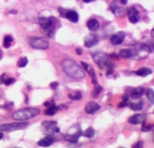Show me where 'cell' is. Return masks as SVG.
I'll use <instances>...</instances> for the list:
<instances>
[{"mask_svg": "<svg viewBox=\"0 0 154 148\" xmlns=\"http://www.w3.org/2000/svg\"><path fill=\"white\" fill-rule=\"evenodd\" d=\"M63 71L71 77L82 79L86 76L84 69H82L74 60L70 59L63 60L61 63Z\"/></svg>", "mask_w": 154, "mask_h": 148, "instance_id": "1", "label": "cell"}, {"mask_svg": "<svg viewBox=\"0 0 154 148\" xmlns=\"http://www.w3.org/2000/svg\"><path fill=\"white\" fill-rule=\"evenodd\" d=\"M57 20L53 16L40 17L38 19V23L41 28L43 29V31H45L49 37H52L54 35L57 26Z\"/></svg>", "mask_w": 154, "mask_h": 148, "instance_id": "2", "label": "cell"}, {"mask_svg": "<svg viewBox=\"0 0 154 148\" xmlns=\"http://www.w3.org/2000/svg\"><path fill=\"white\" fill-rule=\"evenodd\" d=\"M40 113V110L36 108L32 107H25L16 111L12 114V118L16 120H27L29 119L33 118L35 116Z\"/></svg>", "mask_w": 154, "mask_h": 148, "instance_id": "3", "label": "cell"}, {"mask_svg": "<svg viewBox=\"0 0 154 148\" xmlns=\"http://www.w3.org/2000/svg\"><path fill=\"white\" fill-rule=\"evenodd\" d=\"M132 57L133 60H143L146 58L148 55L150 53V49L147 45L140 44L135 45L133 49H131Z\"/></svg>", "mask_w": 154, "mask_h": 148, "instance_id": "4", "label": "cell"}, {"mask_svg": "<svg viewBox=\"0 0 154 148\" xmlns=\"http://www.w3.org/2000/svg\"><path fill=\"white\" fill-rule=\"evenodd\" d=\"M82 133L79 124H75L69 129L68 133L65 136V140L70 143H76L79 138L82 136Z\"/></svg>", "mask_w": 154, "mask_h": 148, "instance_id": "5", "label": "cell"}, {"mask_svg": "<svg viewBox=\"0 0 154 148\" xmlns=\"http://www.w3.org/2000/svg\"><path fill=\"white\" fill-rule=\"evenodd\" d=\"M41 130L43 134L49 136L53 135L56 133H60V129L57 127V123L52 120L44 121L41 126Z\"/></svg>", "mask_w": 154, "mask_h": 148, "instance_id": "6", "label": "cell"}, {"mask_svg": "<svg viewBox=\"0 0 154 148\" xmlns=\"http://www.w3.org/2000/svg\"><path fill=\"white\" fill-rule=\"evenodd\" d=\"M29 123L27 122H18V123H5L0 125V131H6V132H11V131H19L24 129L28 126Z\"/></svg>", "mask_w": 154, "mask_h": 148, "instance_id": "7", "label": "cell"}, {"mask_svg": "<svg viewBox=\"0 0 154 148\" xmlns=\"http://www.w3.org/2000/svg\"><path fill=\"white\" fill-rule=\"evenodd\" d=\"M28 42L30 46L35 49H46L49 47L48 41L38 37H30Z\"/></svg>", "mask_w": 154, "mask_h": 148, "instance_id": "8", "label": "cell"}, {"mask_svg": "<svg viewBox=\"0 0 154 148\" xmlns=\"http://www.w3.org/2000/svg\"><path fill=\"white\" fill-rule=\"evenodd\" d=\"M93 58L100 69H103L106 66L108 65V56L106 53L97 52L93 54Z\"/></svg>", "mask_w": 154, "mask_h": 148, "instance_id": "9", "label": "cell"}, {"mask_svg": "<svg viewBox=\"0 0 154 148\" xmlns=\"http://www.w3.org/2000/svg\"><path fill=\"white\" fill-rule=\"evenodd\" d=\"M127 16L129 18V20L131 23H138L140 19V12L134 6L128 8L127 9Z\"/></svg>", "mask_w": 154, "mask_h": 148, "instance_id": "10", "label": "cell"}, {"mask_svg": "<svg viewBox=\"0 0 154 148\" xmlns=\"http://www.w3.org/2000/svg\"><path fill=\"white\" fill-rule=\"evenodd\" d=\"M100 42V39L97 35L95 34H89L87 36L85 37L84 45L86 47L91 48L93 46L97 45Z\"/></svg>", "mask_w": 154, "mask_h": 148, "instance_id": "11", "label": "cell"}, {"mask_svg": "<svg viewBox=\"0 0 154 148\" xmlns=\"http://www.w3.org/2000/svg\"><path fill=\"white\" fill-rule=\"evenodd\" d=\"M146 113H137L133 116H130L128 121L129 123H132V124H139V123H143L144 124L146 120Z\"/></svg>", "mask_w": 154, "mask_h": 148, "instance_id": "12", "label": "cell"}, {"mask_svg": "<svg viewBox=\"0 0 154 148\" xmlns=\"http://www.w3.org/2000/svg\"><path fill=\"white\" fill-rule=\"evenodd\" d=\"M125 37H126V33L124 32H118L112 35L110 42L114 46H118L124 41Z\"/></svg>", "mask_w": 154, "mask_h": 148, "instance_id": "13", "label": "cell"}, {"mask_svg": "<svg viewBox=\"0 0 154 148\" xmlns=\"http://www.w3.org/2000/svg\"><path fill=\"white\" fill-rule=\"evenodd\" d=\"M100 109V106L97 103L91 101V102L88 103L86 105L85 111H86V113H88V114H94V113H96Z\"/></svg>", "mask_w": 154, "mask_h": 148, "instance_id": "14", "label": "cell"}, {"mask_svg": "<svg viewBox=\"0 0 154 148\" xmlns=\"http://www.w3.org/2000/svg\"><path fill=\"white\" fill-rule=\"evenodd\" d=\"M110 9L113 12V14H115L116 16H123L125 14V12H126L125 9L119 6L116 1L111 4Z\"/></svg>", "mask_w": 154, "mask_h": 148, "instance_id": "15", "label": "cell"}, {"mask_svg": "<svg viewBox=\"0 0 154 148\" xmlns=\"http://www.w3.org/2000/svg\"><path fill=\"white\" fill-rule=\"evenodd\" d=\"M54 143V139L53 138V137L51 136H47V137H45L42 139H41L40 140H38V145L40 146H44V147H46V146H49Z\"/></svg>", "mask_w": 154, "mask_h": 148, "instance_id": "16", "label": "cell"}, {"mask_svg": "<svg viewBox=\"0 0 154 148\" xmlns=\"http://www.w3.org/2000/svg\"><path fill=\"white\" fill-rule=\"evenodd\" d=\"M65 17L72 23H77L79 21V15L75 11L69 10L65 13Z\"/></svg>", "mask_w": 154, "mask_h": 148, "instance_id": "17", "label": "cell"}, {"mask_svg": "<svg viewBox=\"0 0 154 148\" xmlns=\"http://www.w3.org/2000/svg\"><path fill=\"white\" fill-rule=\"evenodd\" d=\"M144 93H145V88L143 86H139V87L133 89L131 93V97L134 100H137L142 97Z\"/></svg>", "mask_w": 154, "mask_h": 148, "instance_id": "18", "label": "cell"}, {"mask_svg": "<svg viewBox=\"0 0 154 148\" xmlns=\"http://www.w3.org/2000/svg\"><path fill=\"white\" fill-rule=\"evenodd\" d=\"M47 109L44 111V114L47 115V116H53V115H54L56 113V111L58 109H59V106H56L53 101H52L50 105L49 106H47Z\"/></svg>", "mask_w": 154, "mask_h": 148, "instance_id": "19", "label": "cell"}, {"mask_svg": "<svg viewBox=\"0 0 154 148\" xmlns=\"http://www.w3.org/2000/svg\"><path fill=\"white\" fill-rule=\"evenodd\" d=\"M86 26H87L88 29H89L90 31H96L98 29L99 27H100V23L95 19H92V20H89V21L86 23Z\"/></svg>", "mask_w": 154, "mask_h": 148, "instance_id": "20", "label": "cell"}, {"mask_svg": "<svg viewBox=\"0 0 154 148\" xmlns=\"http://www.w3.org/2000/svg\"><path fill=\"white\" fill-rule=\"evenodd\" d=\"M151 73H152V69L148 68V67H143L141 69H139L138 70L136 71V74L137 76H143V77L149 76Z\"/></svg>", "mask_w": 154, "mask_h": 148, "instance_id": "21", "label": "cell"}, {"mask_svg": "<svg viewBox=\"0 0 154 148\" xmlns=\"http://www.w3.org/2000/svg\"><path fill=\"white\" fill-rule=\"evenodd\" d=\"M119 56L123 59H130L132 57L131 49H123L119 51Z\"/></svg>", "mask_w": 154, "mask_h": 148, "instance_id": "22", "label": "cell"}, {"mask_svg": "<svg viewBox=\"0 0 154 148\" xmlns=\"http://www.w3.org/2000/svg\"><path fill=\"white\" fill-rule=\"evenodd\" d=\"M95 134V131H94V129L93 127H89L84 131V132L82 133V136H84L86 137H89V138H91L93 137V136Z\"/></svg>", "mask_w": 154, "mask_h": 148, "instance_id": "23", "label": "cell"}, {"mask_svg": "<svg viewBox=\"0 0 154 148\" xmlns=\"http://www.w3.org/2000/svg\"><path fill=\"white\" fill-rule=\"evenodd\" d=\"M12 40H13V38L11 35H5V38H4L3 41V46L5 48H9L11 46V43H12Z\"/></svg>", "mask_w": 154, "mask_h": 148, "instance_id": "24", "label": "cell"}, {"mask_svg": "<svg viewBox=\"0 0 154 148\" xmlns=\"http://www.w3.org/2000/svg\"><path fill=\"white\" fill-rule=\"evenodd\" d=\"M129 106H130V109H133V110L138 111V110H140V109H142L143 102L141 101V102L137 103H130Z\"/></svg>", "mask_w": 154, "mask_h": 148, "instance_id": "25", "label": "cell"}, {"mask_svg": "<svg viewBox=\"0 0 154 148\" xmlns=\"http://www.w3.org/2000/svg\"><path fill=\"white\" fill-rule=\"evenodd\" d=\"M102 90H103V87H102L101 86L96 85V86H95L94 90L92 92V97H93V98H96V97L100 95V92H101Z\"/></svg>", "mask_w": 154, "mask_h": 148, "instance_id": "26", "label": "cell"}, {"mask_svg": "<svg viewBox=\"0 0 154 148\" xmlns=\"http://www.w3.org/2000/svg\"><path fill=\"white\" fill-rule=\"evenodd\" d=\"M68 97L70 100H79L82 99V95L80 92H75V94H69Z\"/></svg>", "mask_w": 154, "mask_h": 148, "instance_id": "27", "label": "cell"}, {"mask_svg": "<svg viewBox=\"0 0 154 148\" xmlns=\"http://www.w3.org/2000/svg\"><path fill=\"white\" fill-rule=\"evenodd\" d=\"M28 59L27 57H21L17 62V66L19 67H25L28 64Z\"/></svg>", "mask_w": 154, "mask_h": 148, "instance_id": "28", "label": "cell"}, {"mask_svg": "<svg viewBox=\"0 0 154 148\" xmlns=\"http://www.w3.org/2000/svg\"><path fill=\"white\" fill-rule=\"evenodd\" d=\"M146 97L149 100L154 104V91L152 89H148L146 90Z\"/></svg>", "mask_w": 154, "mask_h": 148, "instance_id": "29", "label": "cell"}, {"mask_svg": "<svg viewBox=\"0 0 154 148\" xmlns=\"http://www.w3.org/2000/svg\"><path fill=\"white\" fill-rule=\"evenodd\" d=\"M81 64H82V67H83V69H84L86 71H87L88 73H89V72H90V70H91V69H93V68H92V67L89 65V64L86 63L85 62L82 61V62H81Z\"/></svg>", "mask_w": 154, "mask_h": 148, "instance_id": "30", "label": "cell"}, {"mask_svg": "<svg viewBox=\"0 0 154 148\" xmlns=\"http://www.w3.org/2000/svg\"><path fill=\"white\" fill-rule=\"evenodd\" d=\"M112 73H113V64L109 63L108 66V70H107L106 72V76H108Z\"/></svg>", "mask_w": 154, "mask_h": 148, "instance_id": "31", "label": "cell"}, {"mask_svg": "<svg viewBox=\"0 0 154 148\" xmlns=\"http://www.w3.org/2000/svg\"><path fill=\"white\" fill-rule=\"evenodd\" d=\"M153 124H149V125H144L143 124V127H142V131H143V132H147V131H149L151 130V129L153 127Z\"/></svg>", "mask_w": 154, "mask_h": 148, "instance_id": "32", "label": "cell"}, {"mask_svg": "<svg viewBox=\"0 0 154 148\" xmlns=\"http://www.w3.org/2000/svg\"><path fill=\"white\" fill-rule=\"evenodd\" d=\"M15 82H16V79H14V78H8V79L5 80L4 84L6 85V86H9V85L12 84V83H15Z\"/></svg>", "mask_w": 154, "mask_h": 148, "instance_id": "33", "label": "cell"}, {"mask_svg": "<svg viewBox=\"0 0 154 148\" xmlns=\"http://www.w3.org/2000/svg\"><path fill=\"white\" fill-rule=\"evenodd\" d=\"M58 86H59V83H58L57 82H53V83H50V87L53 89V90H56Z\"/></svg>", "mask_w": 154, "mask_h": 148, "instance_id": "34", "label": "cell"}, {"mask_svg": "<svg viewBox=\"0 0 154 148\" xmlns=\"http://www.w3.org/2000/svg\"><path fill=\"white\" fill-rule=\"evenodd\" d=\"M143 144L142 141H138L137 143H135V144L133 145V147L141 148V147H143Z\"/></svg>", "mask_w": 154, "mask_h": 148, "instance_id": "35", "label": "cell"}, {"mask_svg": "<svg viewBox=\"0 0 154 148\" xmlns=\"http://www.w3.org/2000/svg\"><path fill=\"white\" fill-rule=\"evenodd\" d=\"M127 106V102L126 101H124L123 100V102L119 103V104H118V106L120 108H123V107H125V106Z\"/></svg>", "mask_w": 154, "mask_h": 148, "instance_id": "36", "label": "cell"}, {"mask_svg": "<svg viewBox=\"0 0 154 148\" xmlns=\"http://www.w3.org/2000/svg\"><path fill=\"white\" fill-rule=\"evenodd\" d=\"M6 76V73H2V75H1V76H0V83H4V82H5V80L6 79H5V77Z\"/></svg>", "mask_w": 154, "mask_h": 148, "instance_id": "37", "label": "cell"}, {"mask_svg": "<svg viewBox=\"0 0 154 148\" xmlns=\"http://www.w3.org/2000/svg\"><path fill=\"white\" fill-rule=\"evenodd\" d=\"M110 57L112 59H114V60H119V56H117L116 53H112V54H110Z\"/></svg>", "mask_w": 154, "mask_h": 148, "instance_id": "38", "label": "cell"}, {"mask_svg": "<svg viewBox=\"0 0 154 148\" xmlns=\"http://www.w3.org/2000/svg\"><path fill=\"white\" fill-rule=\"evenodd\" d=\"M123 100L126 101V102L129 100V97H128L127 94H124V95L123 96Z\"/></svg>", "mask_w": 154, "mask_h": 148, "instance_id": "39", "label": "cell"}, {"mask_svg": "<svg viewBox=\"0 0 154 148\" xmlns=\"http://www.w3.org/2000/svg\"><path fill=\"white\" fill-rule=\"evenodd\" d=\"M75 52H76V53L78 55H81V54H82V50L80 49V48H78V49H76Z\"/></svg>", "mask_w": 154, "mask_h": 148, "instance_id": "40", "label": "cell"}, {"mask_svg": "<svg viewBox=\"0 0 154 148\" xmlns=\"http://www.w3.org/2000/svg\"><path fill=\"white\" fill-rule=\"evenodd\" d=\"M119 2L123 5H126V4H127L128 0H119Z\"/></svg>", "mask_w": 154, "mask_h": 148, "instance_id": "41", "label": "cell"}, {"mask_svg": "<svg viewBox=\"0 0 154 148\" xmlns=\"http://www.w3.org/2000/svg\"><path fill=\"white\" fill-rule=\"evenodd\" d=\"M83 2H86V3H89V2H94V1H96V0H82Z\"/></svg>", "mask_w": 154, "mask_h": 148, "instance_id": "42", "label": "cell"}, {"mask_svg": "<svg viewBox=\"0 0 154 148\" xmlns=\"http://www.w3.org/2000/svg\"><path fill=\"white\" fill-rule=\"evenodd\" d=\"M50 104H51V103L49 102V101H47V102L44 103V106H49V105H50Z\"/></svg>", "mask_w": 154, "mask_h": 148, "instance_id": "43", "label": "cell"}, {"mask_svg": "<svg viewBox=\"0 0 154 148\" xmlns=\"http://www.w3.org/2000/svg\"><path fill=\"white\" fill-rule=\"evenodd\" d=\"M2 137H3V134L2 132H0V140L2 139Z\"/></svg>", "mask_w": 154, "mask_h": 148, "instance_id": "44", "label": "cell"}, {"mask_svg": "<svg viewBox=\"0 0 154 148\" xmlns=\"http://www.w3.org/2000/svg\"><path fill=\"white\" fill-rule=\"evenodd\" d=\"M10 13H12V14H16V13H17V12H16V11H11Z\"/></svg>", "mask_w": 154, "mask_h": 148, "instance_id": "45", "label": "cell"}, {"mask_svg": "<svg viewBox=\"0 0 154 148\" xmlns=\"http://www.w3.org/2000/svg\"><path fill=\"white\" fill-rule=\"evenodd\" d=\"M151 35H152V37H154V29L152 30V32H151Z\"/></svg>", "mask_w": 154, "mask_h": 148, "instance_id": "46", "label": "cell"}, {"mask_svg": "<svg viewBox=\"0 0 154 148\" xmlns=\"http://www.w3.org/2000/svg\"><path fill=\"white\" fill-rule=\"evenodd\" d=\"M2 51L0 50V60L2 59Z\"/></svg>", "mask_w": 154, "mask_h": 148, "instance_id": "47", "label": "cell"}, {"mask_svg": "<svg viewBox=\"0 0 154 148\" xmlns=\"http://www.w3.org/2000/svg\"><path fill=\"white\" fill-rule=\"evenodd\" d=\"M0 97H1V92H0Z\"/></svg>", "mask_w": 154, "mask_h": 148, "instance_id": "48", "label": "cell"}]
</instances>
